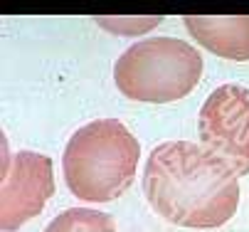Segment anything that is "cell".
Instances as JSON below:
<instances>
[{
    "label": "cell",
    "instance_id": "ba28073f",
    "mask_svg": "<svg viewBox=\"0 0 249 232\" xmlns=\"http://www.w3.org/2000/svg\"><path fill=\"white\" fill-rule=\"evenodd\" d=\"M163 18H96V25L104 30L119 32V35H138V32H146L156 25H160Z\"/></svg>",
    "mask_w": 249,
    "mask_h": 232
},
{
    "label": "cell",
    "instance_id": "5b68a950",
    "mask_svg": "<svg viewBox=\"0 0 249 232\" xmlns=\"http://www.w3.org/2000/svg\"><path fill=\"white\" fill-rule=\"evenodd\" d=\"M52 195L54 176L50 156L18 151L5 158V176L0 183V230L13 232L37 217Z\"/></svg>",
    "mask_w": 249,
    "mask_h": 232
},
{
    "label": "cell",
    "instance_id": "6da1fadb",
    "mask_svg": "<svg viewBox=\"0 0 249 232\" xmlns=\"http://www.w3.org/2000/svg\"><path fill=\"white\" fill-rule=\"evenodd\" d=\"M143 193L151 208L180 227L225 225L239 205V183L225 161L190 141H165L146 161Z\"/></svg>",
    "mask_w": 249,
    "mask_h": 232
},
{
    "label": "cell",
    "instance_id": "277c9868",
    "mask_svg": "<svg viewBox=\"0 0 249 232\" xmlns=\"http://www.w3.org/2000/svg\"><path fill=\"white\" fill-rule=\"evenodd\" d=\"M202 146L225 161L234 176L249 173V89L222 84L212 91L197 119Z\"/></svg>",
    "mask_w": 249,
    "mask_h": 232
},
{
    "label": "cell",
    "instance_id": "8992f818",
    "mask_svg": "<svg viewBox=\"0 0 249 232\" xmlns=\"http://www.w3.org/2000/svg\"><path fill=\"white\" fill-rule=\"evenodd\" d=\"M190 35L207 47L227 59L247 62L249 59V15L244 18H200L188 15L183 18Z\"/></svg>",
    "mask_w": 249,
    "mask_h": 232
},
{
    "label": "cell",
    "instance_id": "7a4b0ae2",
    "mask_svg": "<svg viewBox=\"0 0 249 232\" xmlns=\"http://www.w3.org/2000/svg\"><path fill=\"white\" fill-rule=\"evenodd\" d=\"M141 146L116 119H96L74 131L64 148L62 168L67 188L79 200L111 203L136 178Z\"/></svg>",
    "mask_w": 249,
    "mask_h": 232
},
{
    "label": "cell",
    "instance_id": "52a82bcc",
    "mask_svg": "<svg viewBox=\"0 0 249 232\" xmlns=\"http://www.w3.org/2000/svg\"><path fill=\"white\" fill-rule=\"evenodd\" d=\"M45 232H116L111 215L89 210V208H69L57 215Z\"/></svg>",
    "mask_w": 249,
    "mask_h": 232
},
{
    "label": "cell",
    "instance_id": "3957f363",
    "mask_svg": "<svg viewBox=\"0 0 249 232\" xmlns=\"http://www.w3.org/2000/svg\"><path fill=\"white\" fill-rule=\"evenodd\" d=\"M202 77V54L178 37H146L114 64L119 91L133 102L168 104L188 96Z\"/></svg>",
    "mask_w": 249,
    "mask_h": 232
}]
</instances>
